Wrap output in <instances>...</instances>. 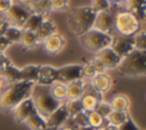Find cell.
<instances>
[{
    "label": "cell",
    "mask_w": 146,
    "mask_h": 130,
    "mask_svg": "<svg viewBox=\"0 0 146 130\" xmlns=\"http://www.w3.org/2000/svg\"><path fill=\"white\" fill-rule=\"evenodd\" d=\"M34 83L26 81H18L10 83L6 90L0 94V109L11 111L21 101L31 96V91Z\"/></svg>",
    "instance_id": "6da1fadb"
},
{
    "label": "cell",
    "mask_w": 146,
    "mask_h": 130,
    "mask_svg": "<svg viewBox=\"0 0 146 130\" xmlns=\"http://www.w3.org/2000/svg\"><path fill=\"white\" fill-rule=\"evenodd\" d=\"M96 15L97 13L90 6H81L71 9L67 17L70 30L74 34L81 36L94 27Z\"/></svg>",
    "instance_id": "7a4b0ae2"
},
{
    "label": "cell",
    "mask_w": 146,
    "mask_h": 130,
    "mask_svg": "<svg viewBox=\"0 0 146 130\" xmlns=\"http://www.w3.org/2000/svg\"><path fill=\"white\" fill-rule=\"evenodd\" d=\"M31 98L35 106L36 112L44 119H47L56 108H58L62 103L55 99V97L50 92V86H41L34 83Z\"/></svg>",
    "instance_id": "3957f363"
},
{
    "label": "cell",
    "mask_w": 146,
    "mask_h": 130,
    "mask_svg": "<svg viewBox=\"0 0 146 130\" xmlns=\"http://www.w3.org/2000/svg\"><path fill=\"white\" fill-rule=\"evenodd\" d=\"M119 72L125 76H139L146 72V54L145 51L133 49L130 54L124 56L119 66Z\"/></svg>",
    "instance_id": "277c9868"
},
{
    "label": "cell",
    "mask_w": 146,
    "mask_h": 130,
    "mask_svg": "<svg viewBox=\"0 0 146 130\" xmlns=\"http://www.w3.org/2000/svg\"><path fill=\"white\" fill-rule=\"evenodd\" d=\"M80 41L87 50L92 52H99L104 48L111 46L112 34H107L96 29H91L80 36Z\"/></svg>",
    "instance_id": "5b68a950"
},
{
    "label": "cell",
    "mask_w": 146,
    "mask_h": 130,
    "mask_svg": "<svg viewBox=\"0 0 146 130\" xmlns=\"http://www.w3.org/2000/svg\"><path fill=\"white\" fill-rule=\"evenodd\" d=\"M114 30L116 33L133 36L138 31H140V22L128 11H120L115 14L114 17Z\"/></svg>",
    "instance_id": "8992f818"
},
{
    "label": "cell",
    "mask_w": 146,
    "mask_h": 130,
    "mask_svg": "<svg viewBox=\"0 0 146 130\" xmlns=\"http://www.w3.org/2000/svg\"><path fill=\"white\" fill-rule=\"evenodd\" d=\"M121 58L130 54L135 47H133V36H125L119 33H114L112 35V41L110 46Z\"/></svg>",
    "instance_id": "52a82bcc"
},
{
    "label": "cell",
    "mask_w": 146,
    "mask_h": 130,
    "mask_svg": "<svg viewBox=\"0 0 146 130\" xmlns=\"http://www.w3.org/2000/svg\"><path fill=\"white\" fill-rule=\"evenodd\" d=\"M80 79H82V65L73 64V65H66L57 68L56 82L67 84L72 81L80 80Z\"/></svg>",
    "instance_id": "ba28073f"
},
{
    "label": "cell",
    "mask_w": 146,
    "mask_h": 130,
    "mask_svg": "<svg viewBox=\"0 0 146 130\" xmlns=\"http://www.w3.org/2000/svg\"><path fill=\"white\" fill-rule=\"evenodd\" d=\"M80 100H81L83 111L84 112H91V111H95L96 105L99 101H102V94L96 91L90 83L84 84L83 94L80 97Z\"/></svg>",
    "instance_id": "9c48e42d"
},
{
    "label": "cell",
    "mask_w": 146,
    "mask_h": 130,
    "mask_svg": "<svg viewBox=\"0 0 146 130\" xmlns=\"http://www.w3.org/2000/svg\"><path fill=\"white\" fill-rule=\"evenodd\" d=\"M8 19L16 26V27H22L24 25V23L26 22V19L30 16V10L22 6L21 3H13L10 6V8L6 11Z\"/></svg>",
    "instance_id": "30bf717a"
},
{
    "label": "cell",
    "mask_w": 146,
    "mask_h": 130,
    "mask_svg": "<svg viewBox=\"0 0 146 130\" xmlns=\"http://www.w3.org/2000/svg\"><path fill=\"white\" fill-rule=\"evenodd\" d=\"M114 17H115V14L111 10V8L108 10L97 13L92 29H96L100 32L110 34V32L114 30Z\"/></svg>",
    "instance_id": "8fae6325"
},
{
    "label": "cell",
    "mask_w": 146,
    "mask_h": 130,
    "mask_svg": "<svg viewBox=\"0 0 146 130\" xmlns=\"http://www.w3.org/2000/svg\"><path fill=\"white\" fill-rule=\"evenodd\" d=\"M35 111V106L33 104V100L31 96L23 101H21L15 108H14V117L17 122H25L27 117Z\"/></svg>",
    "instance_id": "7c38bea8"
},
{
    "label": "cell",
    "mask_w": 146,
    "mask_h": 130,
    "mask_svg": "<svg viewBox=\"0 0 146 130\" xmlns=\"http://www.w3.org/2000/svg\"><path fill=\"white\" fill-rule=\"evenodd\" d=\"M97 58L103 63L105 68H115L119 66L120 62H121V57L111 48H104L103 50H100L97 54Z\"/></svg>",
    "instance_id": "4fadbf2b"
},
{
    "label": "cell",
    "mask_w": 146,
    "mask_h": 130,
    "mask_svg": "<svg viewBox=\"0 0 146 130\" xmlns=\"http://www.w3.org/2000/svg\"><path fill=\"white\" fill-rule=\"evenodd\" d=\"M68 113L65 108V106L62 104L58 108H56L47 119H46V125L47 128H52V129H58L60 128L64 122L68 119Z\"/></svg>",
    "instance_id": "5bb4252c"
},
{
    "label": "cell",
    "mask_w": 146,
    "mask_h": 130,
    "mask_svg": "<svg viewBox=\"0 0 146 130\" xmlns=\"http://www.w3.org/2000/svg\"><path fill=\"white\" fill-rule=\"evenodd\" d=\"M57 79V68L49 66V65H42L39 66V74L36 84L41 86H51L56 82Z\"/></svg>",
    "instance_id": "9a60e30c"
},
{
    "label": "cell",
    "mask_w": 146,
    "mask_h": 130,
    "mask_svg": "<svg viewBox=\"0 0 146 130\" xmlns=\"http://www.w3.org/2000/svg\"><path fill=\"white\" fill-rule=\"evenodd\" d=\"M125 11L132 14L139 22L145 18L146 0H124Z\"/></svg>",
    "instance_id": "2e32d148"
},
{
    "label": "cell",
    "mask_w": 146,
    "mask_h": 130,
    "mask_svg": "<svg viewBox=\"0 0 146 130\" xmlns=\"http://www.w3.org/2000/svg\"><path fill=\"white\" fill-rule=\"evenodd\" d=\"M43 44H44V49H46L47 52H49V54H57V52H59L64 48L65 39L60 34L54 33L52 35H50L49 38H47L43 41Z\"/></svg>",
    "instance_id": "e0dca14e"
},
{
    "label": "cell",
    "mask_w": 146,
    "mask_h": 130,
    "mask_svg": "<svg viewBox=\"0 0 146 130\" xmlns=\"http://www.w3.org/2000/svg\"><path fill=\"white\" fill-rule=\"evenodd\" d=\"M90 84L96 91H98L99 94H104L110 90L112 81H111V78L106 73H99V74H96L91 79Z\"/></svg>",
    "instance_id": "ac0fdd59"
},
{
    "label": "cell",
    "mask_w": 146,
    "mask_h": 130,
    "mask_svg": "<svg viewBox=\"0 0 146 130\" xmlns=\"http://www.w3.org/2000/svg\"><path fill=\"white\" fill-rule=\"evenodd\" d=\"M84 89V82L82 79L72 81L66 84V91H67V98L68 99H79Z\"/></svg>",
    "instance_id": "d6986e66"
},
{
    "label": "cell",
    "mask_w": 146,
    "mask_h": 130,
    "mask_svg": "<svg viewBox=\"0 0 146 130\" xmlns=\"http://www.w3.org/2000/svg\"><path fill=\"white\" fill-rule=\"evenodd\" d=\"M56 32V26L52 22L50 21H43L40 26L36 29L35 31V35L38 38L39 41H44L47 38H49L50 35H52Z\"/></svg>",
    "instance_id": "ffe728a7"
},
{
    "label": "cell",
    "mask_w": 146,
    "mask_h": 130,
    "mask_svg": "<svg viewBox=\"0 0 146 130\" xmlns=\"http://www.w3.org/2000/svg\"><path fill=\"white\" fill-rule=\"evenodd\" d=\"M43 15L42 13H31L29 18L26 19V22L24 23V25L22 26L23 30H26V31H32V32H35L36 29L40 26V24L43 22Z\"/></svg>",
    "instance_id": "44dd1931"
},
{
    "label": "cell",
    "mask_w": 146,
    "mask_h": 130,
    "mask_svg": "<svg viewBox=\"0 0 146 130\" xmlns=\"http://www.w3.org/2000/svg\"><path fill=\"white\" fill-rule=\"evenodd\" d=\"M39 74V65H27L21 68V80L36 83Z\"/></svg>",
    "instance_id": "7402d4cb"
},
{
    "label": "cell",
    "mask_w": 146,
    "mask_h": 130,
    "mask_svg": "<svg viewBox=\"0 0 146 130\" xmlns=\"http://www.w3.org/2000/svg\"><path fill=\"white\" fill-rule=\"evenodd\" d=\"M129 105H130V101L128 97L124 95H115L110 103L112 111H117V112H127L129 108Z\"/></svg>",
    "instance_id": "603a6c76"
},
{
    "label": "cell",
    "mask_w": 146,
    "mask_h": 130,
    "mask_svg": "<svg viewBox=\"0 0 146 130\" xmlns=\"http://www.w3.org/2000/svg\"><path fill=\"white\" fill-rule=\"evenodd\" d=\"M25 122L31 128V130H44L47 128V125H46V119L42 117L36 112V109L27 117V120Z\"/></svg>",
    "instance_id": "cb8c5ba5"
},
{
    "label": "cell",
    "mask_w": 146,
    "mask_h": 130,
    "mask_svg": "<svg viewBox=\"0 0 146 130\" xmlns=\"http://www.w3.org/2000/svg\"><path fill=\"white\" fill-rule=\"evenodd\" d=\"M87 113H88V125L91 127L92 129H103L108 124L107 119L100 116L96 111H91Z\"/></svg>",
    "instance_id": "d4e9b609"
},
{
    "label": "cell",
    "mask_w": 146,
    "mask_h": 130,
    "mask_svg": "<svg viewBox=\"0 0 146 130\" xmlns=\"http://www.w3.org/2000/svg\"><path fill=\"white\" fill-rule=\"evenodd\" d=\"M50 92L51 95L55 97V99H57L58 101H63L64 99L67 98V91H66V84L59 83V82H55L50 86Z\"/></svg>",
    "instance_id": "484cf974"
},
{
    "label": "cell",
    "mask_w": 146,
    "mask_h": 130,
    "mask_svg": "<svg viewBox=\"0 0 146 130\" xmlns=\"http://www.w3.org/2000/svg\"><path fill=\"white\" fill-rule=\"evenodd\" d=\"M25 48H34L38 43H39V40L35 35V32H32V31H26V30H23V33H22V38H21V41H19Z\"/></svg>",
    "instance_id": "4316f807"
},
{
    "label": "cell",
    "mask_w": 146,
    "mask_h": 130,
    "mask_svg": "<svg viewBox=\"0 0 146 130\" xmlns=\"http://www.w3.org/2000/svg\"><path fill=\"white\" fill-rule=\"evenodd\" d=\"M1 78H5L7 81H9L10 83H14V82H18V81H22L21 80V70H18L17 67H15L13 64H10L8 66V68L5 71L3 75Z\"/></svg>",
    "instance_id": "83f0119b"
},
{
    "label": "cell",
    "mask_w": 146,
    "mask_h": 130,
    "mask_svg": "<svg viewBox=\"0 0 146 130\" xmlns=\"http://www.w3.org/2000/svg\"><path fill=\"white\" fill-rule=\"evenodd\" d=\"M128 117V113L127 112H117V111H112L111 114L107 117V121L110 124L114 125V127H120Z\"/></svg>",
    "instance_id": "f1b7e54d"
},
{
    "label": "cell",
    "mask_w": 146,
    "mask_h": 130,
    "mask_svg": "<svg viewBox=\"0 0 146 130\" xmlns=\"http://www.w3.org/2000/svg\"><path fill=\"white\" fill-rule=\"evenodd\" d=\"M22 33H23V30L19 29V27H16V26H9L6 32H5V36L7 38V40L13 43V42H19L21 41V38H22Z\"/></svg>",
    "instance_id": "f546056e"
},
{
    "label": "cell",
    "mask_w": 146,
    "mask_h": 130,
    "mask_svg": "<svg viewBox=\"0 0 146 130\" xmlns=\"http://www.w3.org/2000/svg\"><path fill=\"white\" fill-rule=\"evenodd\" d=\"M64 106H65V108H66V111H67L70 116H74L75 114H78L81 111H83L80 98L79 99H68V101Z\"/></svg>",
    "instance_id": "4dcf8cb0"
},
{
    "label": "cell",
    "mask_w": 146,
    "mask_h": 130,
    "mask_svg": "<svg viewBox=\"0 0 146 130\" xmlns=\"http://www.w3.org/2000/svg\"><path fill=\"white\" fill-rule=\"evenodd\" d=\"M133 47L136 50L145 51V49H146V33L144 30L138 31L133 35Z\"/></svg>",
    "instance_id": "1f68e13d"
},
{
    "label": "cell",
    "mask_w": 146,
    "mask_h": 130,
    "mask_svg": "<svg viewBox=\"0 0 146 130\" xmlns=\"http://www.w3.org/2000/svg\"><path fill=\"white\" fill-rule=\"evenodd\" d=\"M112 3L110 2V0H91V8L96 11V13H102L105 10H108L111 8Z\"/></svg>",
    "instance_id": "d6a6232c"
},
{
    "label": "cell",
    "mask_w": 146,
    "mask_h": 130,
    "mask_svg": "<svg viewBox=\"0 0 146 130\" xmlns=\"http://www.w3.org/2000/svg\"><path fill=\"white\" fill-rule=\"evenodd\" d=\"M95 111H96L100 116H103L104 119H107V117H108V115H110V114H111V112H112V107L110 106V104H108V103L99 101V103L96 105Z\"/></svg>",
    "instance_id": "836d02e7"
},
{
    "label": "cell",
    "mask_w": 146,
    "mask_h": 130,
    "mask_svg": "<svg viewBox=\"0 0 146 130\" xmlns=\"http://www.w3.org/2000/svg\"><path fill=\"white\" fill-rule=\"evenodd\" d=\"M72 119H73V121L78 128L88 125V113L84 111H81L80 113L75 114L74 116H72Z\"/></svg>",
    "instance_id": "e575fe53"
},
{
    "label": "cell",
    "mask_w": 146,
    "mask_h": 130,
    "mask_svg": "<svg viewBox=\"0 0 146 130\" xmlns=\"http://www.w3.org/2000/svg\"><path fill=\"white\" fill-rule=\"evenodd\" d=\"M68 0H50V8L56 11H65L68 9Z\"/></svg>",
    "instance_id": "d590c367"
},
{
    "label": "cell",
    "mask_w": 146,
    "mask_h": 130,
    "mask_svg": "<svg viewBox=\"0 0 146 130\" xmlns=\"http://www.w3.org/2000/svg\"><path fill=\"white\" fill-rule=\"evenodd\" d=\"M96 71L94 68V66L88 63L86 65L82 66V78H87V79H92L95 75H96Z\"/></svg>",
    "instance_id": "8d00e7d4"
},
{
    "label": "cell",
    "mask_w": 146,
    "mask_h": 130,
    "mask_svg": "<svg viewBox=\"0 0 146 130\" xmlns=\"http://www.w3.org/2000/svg\"><path fill=\"white\" fill-rule=\"evenodd\" d=\"M117 130H140V129L135 124V122L132 121V119L128 115L127 120L120 127H117Z\"/></svg>",
    "instance_id": "74e56055"
},
{
    "label": "cell",
    "mask_w": 146,
    "mask_h": 130,
    "mask_svg": "<svg viewBox=\"0 0 146 130\" xmlns=\"http://www.w3.org/2000/svg\"><path fill=\"white\" fill-rule=\"evenodd\" d=\"M10 60L3 55V52H0V76L3 75L5 71L8 68V66L10 65Z\"/></svg>",
    "instance_id": "f35d334b"
},
{
    "label": "cell",
    "mask_w": 146,
    "mask_h": 130,
    "mask_svg": "<svg viewBox=\"0 0 146 130\" xmlns=\"http://www.w3.org/2000/svg\"><path fill=\"white\" fill-rule=\"evenodd\" d=\"M90 64L94 66V68H95V71H96V73L97 74H99V73H104V71L106 70L105 67H104V65H103V63L96 57V58H94L91 62H90Z\"/></svg>",
    "instance_id": "ab89813d"
},
{
    "label": "cell",
    "mask_w": 146,
    "mask_h": 130,
    "mask_svg": "<svg viewBox=\"0 0 146 130\" xmlns=\"http://www.w3.org/2000/svg\"><path fill=\"white\" fill-rule=\"evenodd\" d=\"M11 5L13 0H0V13H6Z\"/></svg>",
    "instance_id": "60d3db41"
},
{
    "label": "cell",
    "mask_w": 146,
    "mask_h": 130,
    "mask_svg": "<svg viewBox=\"0 0 146 130\" xmlns=\"http://www.w3.org/2000/svg\"><path fill=\"white\" fill-rule=\"evenodd\" d=\"M9 44L10 42L7 40V38L5 35H0V52H2Z\"/></svg>",
    "instance_id": "b9f144b4"
},
{
    "label": "cell",
    "mask_w": 146,
    "mask_h": 130,
    "mask_svg": "<svg viewBox=\"0 0 146 130\" xmlns=\"http://www.w3.org/2000/svg\"><path fill=\"white\" fill-rule=\"evenodd\" d=\"M9 26H10V25H9V23H8L7 21L0 19V35H3L5 32H6V30H7Z\"/></svg>",
    "instance_id": "7bdbcfd3"
},
{
    "label": "cell",
    "mask_w": 146,
    "mask_h": 130,
    "mask_svg": "<svg viewBox=\"0 0 146 130\" xmlns=\"http://www.w3.org/2000/svg\"><path fill=\"white\" fill-rule=\"evenodd\" d=\"M100 130H117V127H114V125H112V124H107L106 127H104L103 129H100Z\"/></svg>",
    "instance_id": "ee69618b"
},
{
    "label": "cell",
    "mask_w": 146,
    "mask_h": 130,
    "mask_svg": "<svg viewBox=\"0 0 146 130\" xmlns=\"http://www.w3.org/2000/svg\"><path fill=\"white\" fill-rule=\"evenodd\" d=\"M57 130H78V129H74L72 127H67V125H62L60 128H58Z\"/></svg>",
    "instance_id": "f6af8a7d"
},
{
    "label": "cell",
    "mask_w": 146,
    "mask_h": 130,
    "mask_svg": "<svg viewBox=\"0 0 146 130\" xmlns=\"http://www.w3.org/2000/svg\"><path fill=\"white\" fill-rule=\"evenodd\" d=\"M78 130H95V129H92V128L89 127V125H86V127H81V128H79Z\"/></svg>",
    "instance_id": "bcb514c9"
},
{
    "label": "cell",
    "mask_w": 146,
    "mask_h": 130,
    "mask_svg": "<svg viewBox=\"0 0 146 130\" xmlns=\"http://www.w3.org/2000/svg\"><path fill=\"white\" fill-rule=\"evenodd\" d=\"M121 1H124V0H110V2L112 3H119V2H121Z\"/></svg>",
    "instance_id": "7dc6e473"
},
{
    "label": "cell",
    "mask_w": 146,
    "mask_h": 130,
    "mask_svg": "<svg viewBox=\"0 0 146 130\" xmlns=\"http://www.w3.org/2000/svg\"><path fill=\"white\" fill-rule=\"evenodd\" d=\"M44 130H57V129H52V128H46Z\"/></svg>",
    "instance_id": "c3c4849f"
},
{
    "label": "cell",
    "mask_w": 146,
    "mask_h": 130,
    "mask_svg": "<svg viewBox=\"0 0 146 130\" xmlns=\"http://www.w3.org/2000/svg\"><path fill=\"white\" fill-rule=\"evenodd\" d=\"M1 82H2V79H1V76H0V87H1Z\"/></svg>",
    "instance_id": "681fc988"
},
{
    "label": "cell",
    "mask_w": 146,
    "mask_h": 130,
    "mask_svg": "<svg viewBox=\"0 0 146 130\" xmlns=\"http://www.w3.org/2000/svg\"><path fill=\"white\" fill-rule=\"evenodd\" d=\"M95 130H100V129H95Z\"/></svg>",
    "instance_id": "f907efd6"
}]
</instances>
